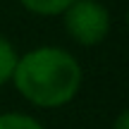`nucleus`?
Here are the masks:
<instances>
[{"label": "nucleus", "mask_w": 129, "mask_h": 129, "mask_svg": "<svg viewBox=\"0 0 129 129\" xmlns=\"http://www.w3.org/2000/svg\"><path fill=\"white\" fill-rule=\"evenodd\" d=\"M14 86L38 108H60L77 96L81 86V67L62 48L43 46L17 60Z\"/></svg>", "instance_id": "1"}, {"label": "nucleus", "mask_w": 129, "mask_h": 129, "mask_svg": "<svg viewBox=\"0 0 129 129\" xmlns=\"http://www.w3.org/2000/svg\"><path fill=\"white\" fill-rule=\"evenodd\" d=\"M62 14L67 34L81 46H96L110 31V12L98 0H74Z\"/></svg>", "instance_id": "2"}, {"label": "nucleus", "mask_w": 129, "mask_h": 129, "mask_svg": "<svg viewBox=\"0 0 129 129\" xmlns=\"http://www.w3.org/2000/svg\"><path fill=\"white\" fill-rule=\"evenodd\" d=\"M19 3L34 14L50 17V14H62L74 0H19Z\"/></svg>", "instance_id": "3"}, {"label": "nucleus", "mask_w": 129, "mask_h": 129, "mask_svg": "<svg viewBox=\"0 0 129 129\" xmlns=\"http://www.w3.org/2000/svg\"><path fill=\"white\" fill-rule=\"evenodd\" d=\"M17 60H19V55H17V50H14V46L5 36H0V84L12 79Z\"/></svg>", "instance_id": "4"}, {"label": "nucleus", "mask_w": 129, "mask_h": 129, "mask_svg": "<svg viewBox=\"0 0 129 129\" xmlns=\"http://www.w3.org/2000/svg\"><path fill=\"white\" fill-rule=\"evenodd\" d=\"M0 129H43V127H41V122L34 120L31 115L5 112V115H0Z\"/></svg>", "instance_id": "5"}, {"label": "nucleus", "mask_w": 129, "mask_h": 129, "mask_svg": "<svg viewBox=\"0 0 129 129\" xmlns=\"http://www.w3.org/2000/svg\"><path fill=\"white\" fill-rule=\"evenodd\" d=\"M115 129H129V115L127 112H120V117L115 122Z\"/></svg>", "instance_id": "6"}]
</instances>
